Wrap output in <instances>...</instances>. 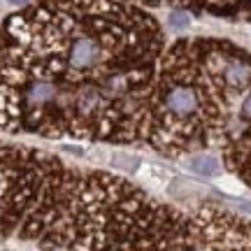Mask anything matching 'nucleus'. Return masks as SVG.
<instances>
[{"instance_id":"f257e3e1","label":"nucleus","mask_w":251,"mask_h":251,"mask_svg":"<svg viewBox=\"0 0 251 251\" xmlns=\"http://www.w3.org/2000/svg\"><path fill=\"white\" fill-rule=\"evenodd\" d=\"M165 37L128 0H42L0 28V128L142 142Z\"/></svg>"},{"instance_id":"f03ea898","label":"nucleus","mask_w":251,"mask_h":251,"mask_svg":"<svg viewBox=\"0 0 251 251\" xmlns=\"http://www.w3.org/2000/svg\"><path fill=\"white\" fill-rule=\"evenodd\" d=\"M184 168L188 172H193L198 177H216L221 172V165L214 156H205V153H198L193 158H186L184 161Z\"/></svg>"},{"instance_id":"7ed1b4c3","label":"nucleus","mask_w":251,"mask_h":251,"mask_svg":"<svg viewBox=\"0 0 251 251\" xmlns=\"http://www.w3.org/2000/svg\"><path fill=\"white\" fill-rule=\"evenodd\" d=\"M209 9H228V7H242L251 5V0H205Z\"/></svg>"},{"instance_id":"20e7f679","label":"nucleus","mask_w":251,"mask_h":251,"mask_svg":"<svg viewBox=\"0 0 251 251\" xmlns=\"http://www.w3.org/2000/svg\"><path fill=\"white\" fill-rule=\"evenodd\" d=\"M170 24L175 28H186L188 24H191V19H188L186 12H179V9H177V12H170Z\"/></svg>"},{"instance_id":"39448f33","label":"nucleus","mask_w":251,"mask_h":251,"mask_svg":"<svg viewBox=\"0 0 251 251\" xmlns=\"http://www.w3.org/2000/svg\"><path fill=\"white\" fill-rule=\"evenodd\" d=\"M219 188L226 193H242V184H237L235 179H219Z\"/></svg>"},{"instance_id":"423d86ee","label":"nucleus","mask_w":251,"mask_h":251,"mask_svg":"<svg viewBox=\"0 0 251 251\" xmlns=\"http://www.w3.org/2000/svg\"><path fill=\"white\" fill-rule=\"evenodd\" d=\"M7 2H9V5H17V7H24L28 0H7Z\"/></svg>"},{"instance_id":"0eeeda50","label":"nucleus","mask_w":251,"mask_h":251,"mask_svg":"<svg viewBox=\"0 0 251 251\" xmlns=\"http://www.w3.org/2000/svg\"><path fill=\"white\" fill-rule=\"evenodd\" d=\"M240 209H244V212L251 214V202H240Z\"/></svg>"}]
</instances>
